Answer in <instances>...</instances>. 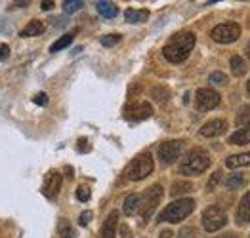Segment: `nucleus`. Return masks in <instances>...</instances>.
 <instances>
[{
	"instance_id": "obj_1",
	"label": "nucleus",
	"mask_w": 250,
	"mask_h": 238,
	"mask_svg": "<svg viewBox=\"0 0 250 238\" xmlns=\"http://www.w3.org/2000/svg\"><path fill=\"white\" fill-rule=\"evenodd\" d=\"M193 46H195V35L191 31H184V33L174 35L168 40L167 46L163 48V55L170 63H182L189 57Z\"/></svg>"
},
{
	"instance_id": "obj_2",
	"label": "nucleus",
	"mask_w": 250,
	"mask_h": 238,
	"mask_svg": "<svg viewBox=\"0 0 250 238\" xmlns=\"http://www.w3.org/2000/svg\"><path fill=\"white\" fill-rule=\"evenodd\" d=\"M210 166V154L205 149H193L186 154L180 164V173L184 175H201Z\"/></svg>"
},
{
	"instance_id": "obj_3",
	"label": "nucleus",
	"mask_w": 250,
	"mask_h": 238,
	"mask_svg": "<svg viewBox=\"0 0 250 238\" xmlns=\"http://www.w3.org/2000/svg\"><path fill=\"white\" fill-rule=\"evenodd\" d=\"M193 210H195V200H193V198H180V200L168 204L167 208L161 212V216H159L157 221H159V223H163V221L180 223V221L186 219Z\"/></svg>"
},
{
	"instance_id": "obj_4",
	"label": "nucleus",
	"mask_w": 250,
	"mask_h": 238,
	"mask_svg": "<svg viewBox=\"0 0 250 238\" xmlns=\"http://www.w3.org/2000/svg\"><path fill=\"white\" fill-rule=\"evenodd\" d=\"M153 168H155V162H153L151 152H142L126 168V177L130 181H142V179H146L149 173H153Z\"/></svg>"
},
{
	"instance_id": "obj_5",
	"label": "nucleus",
	"mask_w": 250,
	"mask_h": 238,
	"mask_svg": "<svg viewBox=\"0 0 250 238\" xmlns=\"http://www.w3.org/2000/svg\"><path fill=\"white\" fill-rule=\"evenodd\" d=\"M161 198H163V187L161 185H153L146 191V195L142 196V206H140V214L144 217V221L151 219L153 212L161 204Z\"/></svg>"
},
{
	"instance_id": "obj_6",
	"label": "nucleus",
	"mask_w": 250,
	"mask_h": 238,
	"mask_svg": "<svg viewBox=\"0 0 250 238\" xmlns=\"http://www.w3.org/2000/svg\"><path fill=\"white\" fill-rule=\"evenodd\" d=\"M226 225H228V214L220 206H210V208L205 210V214H203V227L208 233H216V231H220Z\"/></svg>"
},
{
	"instance_id": "obj_7",
	"label": "nucleus",
	"mask_w": 250,
	"mask_h": 238,
	"mask_svg": "<svg viewBox=\"0 0 250 238\" xmlns=\"http://www.w3.org/2000/svg\"><path fill=\"white\" fill-rule=\"evenodd\" d=\"M210 37H212V40L220 44H231L241 37V27H239V23H222L212 29Z\"/></svg>"
},
{
	"instance_id": "obj_8",
	"label": "nucleus",
	"mask_w": 250,
	"mask_h": 238,
	"mask_svg": "<svg viewBox=\"0 0 250 238\" xmlns=\"http://www.w3.org/2000/svg\"><path fill=\"white\" fill-rule=\"evenodd\" d=\"M195 105L199 110H212L220 105V93L210 90V88H201L195 95Z\"/></svg>"
},
{
	"instance_id": "obj_9",
	"label": "nucleus",
	"mask_w": 250,
	"mask_h": 238,
	"mask_svg": "<svg viewBox=\"0 0 250 238\" xmlns=\"http://www.w3.org/2000/svg\"><path fill=\"white\" fill-rule=\"evenodd\" d=\"M184 151V141H167L159 147V158L163 164H174Z\"/></svg>"
},
{
	"instance_id": "obj_10",
	"label": "nucleus",
	"mask_w": 250,
	"mask_h": 238,
	"mask_svg": "<svg viewBox=\"0 0 250 238\" xmlns=\"http://www.w3.org/2000/svg\"><path fill=\"white\" fill-rule=\"evenodd\" d=\"M60 189H62V173L52 170V172L46 173V179H44V185H42V193L46 198L54 200L56 196L60 195Z\"/></svg>"
},
{
	"instance_id": "obj_11",
	"label": "nucleus",
	"mask_w": 250,
	"mask_h": 238,
	"mask_svg": "<svg viewBox=\"0 0 250 238\" xmlns=\"http://www.w3.org/2000/svg\"><path fill=\"white\" fill-rule=\"evenodd\" d=\"M125 112H126L125 116L128 120L140 122V120H146V118H149V116L153 114V107H151L147 101H142V103H132V105H128Z\"/></svg>"
},
{
	"instance_id": "obj_12",
	"label": "nucleus",
	"mask_w": 250,
	"mask_h": 238,
	"mask_svg": "<svg viewBox=\"0 0 250 238\" xmlns=\"http://www.w3.org/2000/svg\"><path fill=\"white\" fill-rule=\"evenodd\" d=\"M226 128H228V124H226L224 120L216 118V120L207 122V124L201 128V135H203V137H218V135H222V133L226 131Z\"/></svg>"
},
{
	"instance_id": "obj_13",
	"label": "nucleus",
	"mask_w": 250,
	"mask_h": 238,
	"mask_svg": "<svg viewBox=\"0 0 250 238\" xmlns=\"http://www.w3.org/2000/svg\"><path fill=\"white\" fill-rule=\"evenodd\" d=\"M117 227H119V212L113 210L102 227V238H117Z\"/></svg>"
},
{
	"instance_id": "obj_14",
	"label": "nucleus",
	"mask_w": 250,
	"mask_h": 238,
	"mask_svg": "<svg viewBox=\"0 0 250 238\" xmlns=\"http://www.w3.org/2000/svg\"><path fill=\"white\" fill-rule=\"evenodd\" d=\"M237 223L239 225H245V223H250V191L243 196L239 208H237Z\"/></svg>"
},
{
	"instance_id": "obj_15",
	"label": "nucleus",
	"mask_w": 250,
	"mask_h": 238,
	"mask_svg": "<svg viewBox=\"0 0 250 238\" xmlns=\"http://www.w3.org/2000/svg\"><path fill=\"white\" fill-rule=\"evenodd\" d=\"M140 206H142V196L140 195H128L125 198V204H123V210H125L126 216H134L140 212Z\"/></svg>"
},
{
	"instance_id": "obj_16",
	"label": "nucleus",
	"mask_w": 250,
	"mask_h": 238,
	"mask_svg": "<svg viewBox=\"0 0 250 238\" xmlns=\"http://www.w3.org/2000/svg\"><path fill=\"white\" fill-rule=\"evenodd\" d=\"M42 33H44V23L39 21V19H33V21H29L21 29L20 37H23V38H27V37H39Z\"/></svg>"
},
{
	"instance_id": "obj_17",
	"label": "nucleus",
	"mask_w": 250,
	"mask_h": 238,
	"mask_svg": "<svg viewBox=\"0 0 250 238\" xmlns=\"http://www.w3.org/2000/svg\"><path fill=\"white\" fill-rule=\"evenodd\" d=\"M96 8H98L100 16H104V18H107V19H113V18L119 14V8H117V4H115V2L102 0V2H98V4H96Z\"/></svg>"
},
{
	"instance_id": "obj_18",
	"label": "nucleus",
	"mask_w": 250,
	"mask_h": 238,
	"mask_svg": "<svg viewBox=\"0 0 250 238\" xmlns=\"http://www.w3.org/2000/svg\"><path fill=\"white\" fill-rule=\"evenodd\" d=\"M226 166H228V168H243V166H250V152L228 156V158H226Z\"/></svg>"
},
{
	"instance_id": "obj_19",
	"label": "nucleus",
	"mask_w": 250,
	"mask_h": 238,
	"mask_svg": "<svg viewBox=\"0 0 250 238\" xmlns=\"http://www.w3.org/2000/svg\"><path fill=\"white\" fill-rule=\"evenodd\" d=\"M229 143L231 145H247V143H250V124L235 131L229 137Z\"/></svg>"
},
{
	"instance_id": "obj_20",
	"label": "nucleus",
	"mask_w": 250,
	"mask_h": 238,
	"mask_svg": "<svg viewBox=\"0 0 250 238\" xmlns=\"http://www.w3.org/2000/svg\"><path fill=\"white\" fill-rule=\"evenodd\" d=\"M125 18L128 23H144L149 18V12L147 10H126Z\"/></svg>"
},
{
	"instance_id": "obj_21",
	"label": "nucleus",
	"mask_w": 250,
	"mask_h": 238,
	"mask_svg": "<svg viewBox=\"0 0 250 238\" xmlns=\"http://www.w3.org/2000/svg\"><path fill=\"white\" fill-rule=\"evenodd\" d=\"M231 73L235 76H243L247 73V63L243 61V57H239V55H233L231 57Z\"/></svg>"
},
{
	"instance_id": "obj_22",
	"label": "nucleus",
	"mask_w": 250,
	"mask_h": 238,
	"mask_svg": "<svg viewBox=\"0 0 250 238\" xmlns=\"http://www.w3.org/2000/svg\"><path fill=\"white\" fill-rule=\"evenodd\" d=\"M77 33V31H75ZM75 33H69V35H63L60 40H56V42L50 46V52L54 54V52H60V50H63V48H67L69 44L73 42V38H75Z\"/></svg>"
},
{
	"instance_id": "obj_23",
	"label": "nucleus",
	"mask_w": 250,
	"mask_h": 238,
	"mask_svg": "<svg viewBox=\"0 0 250 238\" xmlns=\"http://www.w3.org/2000/svg\"><path fill=\"white\" fill-rule=\"evenodd\" d=\"M58 231H60V237H62V238H77V235H75V229L71 227V223H69L67 219H60Z\"/></svg>"
},
{
	"instance_id": "obj_24",
	"label": "nucleus",
	"mask_w": 250,
	"mask_h": 238,
	"mask_svg": "<svg viewBox=\"0 0 250 238\" xmlns=\"http://www.w3.org/2000/svg\"><path fill=\"white\" fill-rule=\"evenodd\" d=\"M226 185H228V189H231V191L241 189V187L245 185V177H243V173H233V175H229L228 181H226Z\"/></svg>"
},
{
	"instance_id": "obj_25",
	"label": "nucleus",
	"mask_w": 250,
	"mask_h": 238,
	"mask_svg": "<svg viewBox=\"0 0 250 238\" xmlns=\"http://www.w3.org/2000/svg\"><path fill=\"white\" fill-rule=\"evenodd\" d=\"M193 189V185L191 183H188V181H178V183H174L172 185V196H180V195H186V193H189Z\"/></svg>"
},
{
	"instance_id": "obj_26",
	"label": "nucleus",
	"mask_w": 250,
	"mask_h": 238,
	"mask_svg": "<svg viewBox=\"0 0 250 238\" xmlns=\"http://www.w3.org/2000/svg\"><path fill=\"white\" fill-rule=\"evenodd\" d=\"M83 6H84L83 0H67V2H63V10H65L67 14H75V12H79Z\"/></svg>"
},
{
	"instance_id": "obj_27",
	"label": "nucleus",
	"mask_w": 250,
	"mask_h": 238,
	"mask_svg": "<svg viewBox=\"0 0 250 238\" xmlns=\"http://www.w3.org/2000/svg\"><path fill=\"white\" fill-rule=\"evenodd\" d=\"M121 35H105V37H102V40L100 42L104 44L105 48H111V46H115V44L121 42Z\"/></svg>"
},
{
	"instance_id": "obj_28",
	"label": "nucleus",
	"mask_w": 250,
	"mask_h": 238,
	"mask_svg": "<svg viewBox=\"0 0 250 238\" xmlns=\"http://www.w3.org/2000/svg\"><path fill=\"white\" fill-rule=\"evenodd\" d=\"M212 84H218V86H222V84H226L228 82V76L224 74V73H220V71H216V73H212L208 78Z\"/></svg>"
},
{
	"instance_id": "obj_29",
	"label": "nucleus",
	"mask_w": 250,
	"mask_h": 238,
	"mask_svg": "<svg viewBox=\"0 0 250 238\" xmlns=\"http://www.w3.org/2000/svg\"><path fill=\"white\" fill-rule=\"evenodd\" d=\"M151 93H153V97H155L157 101H167L168 95H170V93H168V90H165V88H153V92H151Z\"/></svg>"
},
{
	"instance_id": "obj_30",
	"label": "nucleus",
	"mask_w": 250,
	"mask_h": 238,
	"mask_svg": "<svg viewBox=\"0 0 250 238\" xmlns=\"http://www.w3.org/2000/svg\"><path fill=\"white\" fill-rule=\"evenodd\" d=\"M220 179H222V172H214V173H212V177H210L208 183H207V191H214Z\"/></svg>"
},
{
	"instance_id": "obj_31",
	"label": "nucleus",
	"mask_w": 250,
	"mask_h": 238,
	"mask_svg": "<svg viewBox=\"0 0 250 238\" xmlns=\"http://www.w3.org/2000/svg\"><path fill=\"white\" fill-rule=\"evenodd\" d=\"M77 198H79L81 202L90 200V189H88V187H79V189H77Z\"/></svg>"
},
{
	"instance_id": "obj_32",
	"label": "nucleus",
	"mask_w": 250,
	"mask_h": 238,
	"mask_svg": "<svg viewBox=\"0 0 250 238\" xmlns=\"http://www.w3.org/2000/svg\"><path fill=\"white\" fill-rule=\"evenodd\" d=\"M178 238H197V231H195L193 227H186V229L180 231Z\"/></svg>"
},
{
	"instance_id": "obj_33",
	"label": "nucleus",
	"mask_w": 250,
	"mask_h": 238,
	"mask_svg": "<svg viewBox=\"0 0 250 238\" xmlns=\"http://www.w3.org/2000/svg\"><path fill=\"white\" fill-rule=\"evenodd\" d=\"M90 219H92V212H83V214H81V219H79V223H81L83 227H86V225L90 223Z\"/></svg>"
},
{
	"instance_id": "obj_34",
	"label": "nucleus",
	"mask_w": 250,
	"mask_h": 238,
	"mask_svg": "<svg viewBox=\"0 0 250 238\" xmlns=\"http://www.w3.org/2000/svg\"><path fill=\"white\" fill-rule=\"evenodd\" d=\"M8 55H10V48H8V44H0V61H4Z\"/></svg>"
},
{
	"instance_id": "obj_35",
	"label": "nucleus",
	"mask_w": 250,
	"mask_h": 238,
	"mask_svg": "<svg viewBox=\"0 0 250 238\" xmlns=\"http://www.w3.org/2000/svg\"><path fill=\"white\" fill-rule=\"evenodd\" d=\"M249 116H250V105H245V107L241 109V112H239V118H237V120L241 122V120H245V118H249Z\"/></svg>"
},
{
	"instance_id": "obj_36",
	"label": "nucleus",
	"mask_w": 250,
	"mask_h": 238,
	"mask_svg": "<svg viewBox=\"0 0 250 238\" xmlns=\"http://www.w3.org/2000/svg\"><path fill=\"white\" fill-rule=\"evenodd\" d=\"M35 103H37V105H46V103H48V95H46V93L35 95Z\"/></svg>"
},
{
	"instance_id": "obj_37",
	"label": "nucleus",
	"mask_w": 250,
	"mask_h": 238,
	"mask_svg": "<svg viewBox=\"0 0 250 238\" xmlns=\"http://www.w3.org/2000/svg\"><path fill=\"white\" fill-rule=\"evenodd\" d=\"M41 8L48 12V10H52V8H54V2H50V0H44V2H41Z\"/></svg>"
},
{
	"instance_id": "obj_38",
	"label": "nucleus",
	"mask_w": 250,
	"mask_h": 238,
	"mask_svg": "<svg viewBox=\"0 0 250 238\" xmlns=\"http://www.w3.org/2000/svg\"><path fill=\"white\" fill-rule=\"evenodd\" d=\"M86 143H88L86 139H81V141H79V151H81V152H83V151H88V149H90V147H88Z\"/></svg>"
},
{
	"instance_id": "obj_39",
	"label": "nucleus",
	"mask_w": 250,
	"mask_h": 238,
	"mask_svg": "<svg viewBox=\"0 0 250 238\" xmlns=\"http://www.w3.org/2000/svg\"><path fill=\"white\" fill-rule=\"evenodd\" d=\"M172 235H174L172 231H163V233H161V237H159V238H172Z\"/></svg>"
},
{
	"instance_id": "obj_40",
	"label": "nucleus",
	"mask_w": 250,
	"mask_h": 238,
	"mask_svg": "<svg viewBox=\"0 0 250 238\" xmlns=\"http://www.w3.org/2000/svg\"><path fill=\"white\" fill-rule=\"evenodd\" d=\"M121 231H123V235H125V238H132V237H130V231H128V227H123Z\"/></svg>"
},
{
	"instance_id": "obj_41",
	"label": "nucleus",
	"mask_w": 250,
	"mask_h": 238,
	"mask_svg": "<svg viewBox=\"0 0 250 238\" xmlns=\"http://www.w3.org/2000/svg\"><path fill=\"white\" fill-rule=\"evenodd\" d=\"M216 238H237L235 235H224V237H216Z\"/></svg>"
},
{
	"instance_id": "obj_42",
	"label": "nucleus",
	"mask_w": 250,
	"mask_h": 238,
	"mask_svg": "<svg viewBox=\"0 0 250 238\" xmlns=\"http://www.w3.org/2000/svg\"><path fill=\"white\" fill-rule=\"evenodd\" d=\"M247 54H249V57H250V42H249V46H247Z\"/></svg>"
},
{
	"instance_id": "obj_43",
	"label": "nucleus",
	"mask_w": 250,
	"mask_h": 238,
	"mask_svg": "<svg viewBox=\"0 0 250 238\" xmlns=\"http://www.w3.org/2000/svg\"><path fill=\"white\" fill-rule=\"evenodd\" d=\"M249 93H250V80H249Z\"/></svg>"
}]
</instances>
